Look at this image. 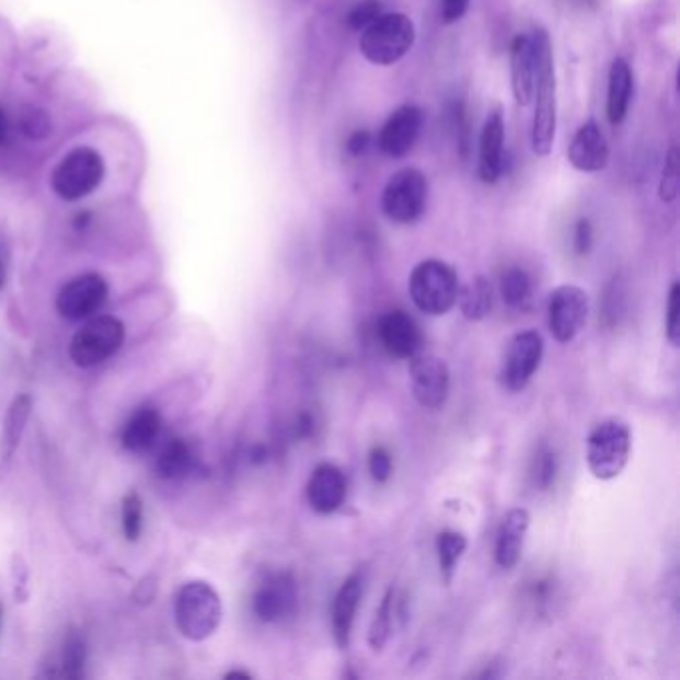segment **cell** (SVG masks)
<instances>
[{
	"label": "cell",
	"mask_w": 680,
	"mask_h": 680,
	"mask_svg": "<svg viewBox=\"0 0 680 680\" xmlns=\"http://www.w3.org/2000/svg\"><path fill=\"white\" fill-rule=\"evenodd\" d=\"M369 473L373 481L385 483L393 473V461H391L390 451L385 447H373L369 453Z\"/></svg>",
	"instance_id": "8d00e7d4"
},
{
	"label": "cell",
	"mask_w": 680,
	"mask_h": 680,
	"mask_svg": "<svg viewBox=\"0 0 680 680\" xmlns=\"http://www.w3.org/2000/svg\"><path fill=\"white\" fill-rule=\"evenodd\" d=\"M531 525V515L527 509H511L503 517L502 529L497 535L495 561L502 569H514L523 555L525 537Z\"/></svg>",
	"instance_id": "ffe728a7"
},
{
	"label": "cell",
	"mask_w": 680,
	"mask_h": 680,
	"mask_svg": "<svg viewBox=\"0 0 680 680\" xmlns=\"http://www.w3.org/2000/svg\"><path fill=\"white\" fill-rule=\"evenodd\" d=\"M369 140H371V136H369L368 130H356L354 135L347 138V150H349V154L361 157V154L368 150Z\"/></svg>",
	"instance_id": "ab89813d"
},
{
	"label": "cell",
	"mask_w": 680,
	"mask_h": 680,
	"mask_svg": "<svg viewBox=\"0 0 680 680\" xmlns=\"http://www.w3.org/2000/svg\"><path fill=\"white\" fill-rule=\"evenodd\" d=\"M549 330L558 344H569L587 324L589 296L579 286H558L549 296Z\"/></svg>",
	"instance_id": "9c48e42d"
},
{
	"label": "cell",
	"mask_w": 680,
	"mask_h": 680,
	"mask_svg": "<svg viewBox=\"0 0 680 680\" xmlns=\"http://www.w3.org/2000/svg\"><path fill=\"white\" fill-rule=\"evenodd\" d=\"M429 184L417 168H403L391 176L381 194V210L395 223H413L424 216Z\"/></svg>",
	"instance_id": "52a82bcc"
},
{
	"label": "cell",
	"mask_w": 680,
	"mask_h": 680,
	"mask_svg": "<svg viewBox=\"0 0 680 680\" xmlns=\"http://www.w3.org/2000/svg\"><path fill=\"white\" fill-rule=\"evenodd\" d=\"M410 378L415 402L424 410H441L449 397L451 373L441 357L417 354L410 359Z\"/></svg>",
	"instance_id": "8fae6325"
},
{
	"label": "cell",
	"mask_w": 680,
	"mask_h": 680,
	"mask_svg": "<svg viewBox=\"0 0 680 680\" xmlns=\"http://www.w3.org/2000/svg\"><path fill=\"white\" fill-rule=\"evenodd\" d=\"M545 351L543 337L535 330L515 335L503 359L502 383L507 391H523L533 380Z\"/></svg>",
	"instance_id": "30bf717a"
},
{
	"label": "cell",
	"mask_w": 680,
	"mask_h": 680,
	"mask_svg": "<svg viewBox=\"0 0 680 680\" xmlns=\"http://www.w3.org/2000/svg\"><path fill=\"white\" fill-rule=\"evenodd\" d=\"M537 60L533 36L517 34L511 43V89L519 106H529L535 94Z\"/></svg>",
	"instance_id": "ac0fdd59"
},
{
	"label": "cell",
	"mask_w": 680,
	"mask_h": 680,
	"mask_svg": "<svg viewBox=\"0 0 680 680\" xmlns=\"http://www.w3.org/2000/svg\"><path fill=\"white\" fill-rule=\"evenodd\" d=\"M108 300V284L101 274H82L70 279L56 296V310L67 320H87Z\"/></svg>",
	"instance_id": "7c38bea8"
},
{
	"label": "cell",
	"mask_w": 680,
	"mask_h": 680,
	"mask_svg": "<svg viewBox=\"0 0 680 680\" xmlns=\"http://www.w3.org/2000/svg\"><path fill=\"white\" fill-rule=\"evenodd\" d=\"M2 614H4V611H2V604H0V626H2Z\"/></svg>",
	"instance_id": "ee69618b"
},
{
	"label": "cell",
	"mask_w": 680,
	"mask_h": 680,
	"mask_svg": "<svg viewBox=\"0 0 680 680\" xmlns=\"http://www.w3.org/2000/svg\"><path fill=\"white\" fill-rule=\"evenodd\" d=\"M142 499L138 493H128L123 502V529L128 541H138L142 535Z\"/></svg>",
	"instance_id": "4dcf8cb0"
},
{
	"label": "cell",
	"mask_w": 680,
	"mask_h": 680,
	"mask_svg": "<svg viewBox=\"0 0 680 680\" xmlns=\"http://www.w3.org/2000/svg\"><path fill=\"white\" fill-rule=\"evenodd\" d=\"M65 677L80 679L84 670V641L77 631H70L65 641V657H62Z\"/></svg>",
	"instance_id": "1f68e13d"
},
{
	"label": "cell",
	"mask_w": 680,
	"mask_h": 680,
	"mask_svg": "<svg viewBox=\"0 0 680 680\" xmlns=\"http://www.w3.org/2000/svg\"><path fill=\"white\" fill-rule=\"evenodd\" d=\"M533 284L521 268H509L502 276V298L509 308H523L531 298Z\"/></svg>",
	"instance_id": "f1b7e54d"
},
{
	"label": "cell",
	"mask_w": 680,
	"mask_h": 680,
	"mask_svg": "<svg viewBox=\"0 0 680 680\" xmlns=\"http://www.w3.org/2000/svg\"><path fill=\"white\" fill-rule=\"evenodd\" d=\"M415 43V24L403 12H383L359 36V50L371 65L391 67L407 55Z\"/></svg>",
	"instance_id": "7a4b0ae2"
},
{
	"label": "cell",
	"mask_w": 680,
	"mask_h": 680,
	"mask_svg": "<svg viewBox=\"0 0 680 680\" xmlns=\"http://www.w3.org/2000/svg\"><path fill=\"white\" fill-rule=\"evenodd\" d=\"M4 279H7V250L4 244H0V290L4 286Z\"/></svg>",
	"instance_id": "b9f144b4"
},
{
	"label": "cell",
	"mask_w": 680,
	"mask_h": 680,
	"mask_svg": "<svg viewBox=\"0 0 680 680\" xmlns=\"http://www.w3.org/2000/svg\"><path fill=\"white\" fill-rule=\"evenodd\" d=\"M380 14H383V7H381L380 0H361V2H357L351 11L347 12L346 21L349 24V28L364 31Z\"/></svg>",
	"instance_id": "e575fe53"
},
{
	"label": "cell",
	"mask_w": 680,
	"mask_h": 680,
	"mask_svg": "<svg viewBox=\"0 0 680 680\" xmlns=\"http://www.w3.org/2000/svg\"><path fill=\"white\" fill-rule=\"evenodd\" d=\"M633 101V70L625 58H616L609 70L607 90V116L611 124H621Z\"/></svg>",
	"instance_id": "7402d4cb"
},
{
	"label": "cell",
	"mask_w": 680,
	"mask_h": 680,
	"mask_svg": "<svg viewBox=\"0 0 680 680\" xmlns=\"http://www.w3.org/2000/svg\"><path fill=\"white\" fill-rule=\"evenodd\" d=\"M535 45L537 79H535V116L531 145L537 157H546L557 135V79L553 65V48L545 31L533 34Z\"/></svg>",
	"instance_id": "6da1fadb"
},
{
	"label": "cell",
	"mask_w": 680,
	"mask_h": 680,
	"mask_svg": "<svg viewBox=\"0 0 680 680\" xmlns=\"http://www.w3.org/2000/svg\"><path fill=\"white\" fill-rule=\"evenodd\" d=\"M436 549L441 577L446 580V585H451V580L456 577V570H458L459 561L468 551V537L459 533V531L447 529L437 535Z\"/></svg>",
	"instance_id": "484cf974"
},
{
	"label": "cell",
	"mask_w": 680,
	"mask_h": 680,
	"mask_svg": "<svg viewBox=\"0 0 680 680\" xmlns=\"http://www.w3.org/2000/svg\"><path fill=\"white\" fill-rule=\"evenodd\" d=\"M106 176V164L90 146H77L58 160L50 174V188L60 200L79 201L90 196Z\"/></svg>",
	"instance_id": "5b68a950"
},
{
	"label": "cell",
	"mask_w": 680,
	"mask_h": 680,
	"mask_svg": "<svg viewBox=\"0 0 680 680\" xmlns=\"http://www.w3.org/2000/svg\"><path fill=\"white\" fill-rule=\"evenodd\" d=\"M361 597H364V575L354 573L339 587L332 607V631L339 648L349 647Z\"/></svg>",
	"instance_id": "d6986e66"
},
{
	"label": "cell",
	"mask_w": 680,
	"mask_h": 680,
	"mask_svg": "<svg viewBox=\"0 0 680 680\" xmlns=\"http://www.w3.org/2000/svg\"><path fill=\"white\" fill-rule=\"evenodd\" d=\"M631 429L619 417L602 419L587 437V465L599 481L616 480L631 458Z\"/></svg>",
	"instance_id": "277c9868"
},
{
	"label": "cell",
	"mask_w": 680,
	"mask_h": 680,
	"mask_svg": "<svg viewBox=\"0 0 680 680\" xmlns=\"http://www.w3.org/2000/svg\"><path fill=\"white\" fill-rule=\"evenodd\" d=\"M658 194H660L662 201H672L679 194V152H677V148H670L669 157L665 162V170H662Z\"/></svg>",
	"instance_id": "836d02e7"
},
{
	"label": "cell",
	"mask_w": 680,
	"mask_h": 680,
	"mask_svg": "<svg viewBox=\"0 0 680 680\" xmlns=\"http://www.w3.org/2000/svg\"><path fill=\"white\" fill-rule=\"evenodd\" d=\"M306 495L315 514H335L346 502L347 481L344 471L335 468L334 463H320L308 481Z\"/></svg>",
	"instance_id": "2e32d148"
},
{
	"label": "cell",
	"mask_w": 680,
	"mask_h": 680,
	"mask_svg": "<svg viewBox=\"0 0 680 680\" xmlns=\"http://www.w3.org/2000/svg\"><path fill=\"white\" fill-rule=\"evenodd\" d=\"M162 431V417L152 407H142L124 425L123 446L128 451H145L157 441Z\"/></svg>",
	"instance_id": "cb8c5ba5"
},
{
	"label": "cell",
	"mask_w": 680,
	"mask_h": 680,
	"mask_svg": "<svg viewBox=\"0 0 680 680\" xmlns=\"http://www.w3.org/2000/svg\"><path fill=\"white\" fill-rule=\"evenodd\" d=\"M226 679H252V675L244 672V670H232L226 675Z\"/></svg>",
	"instance_id": "7bdbcfd3"
},
{
	"label": "cell",
	"mask_w": 680,
	"mask_h": 680,
	"mask_svg": "<svg viewBox=\"0 0 680 680\" xmlns=\"http://www.w3.org/2000/svg\"><path fill=\"white\" fill-rule=\"evenodd\" d=\"M459 310L471 320V322H480L483 318H487L493 306V290L487 279H471L465 288H459L458 296Z\"/></svg>",
	"instance_id": "d4e9b609"
},
{
	"label": "cell",
	"mask_w": 680,
	"mask_h": 680,
	"mask_svg": "<svg viewBox=\"0 0 680 680\" xmlns=\"http://www.w3.org/2000/svg\"><path fill=\"white\" fill-rule=\"evenodd\" d=\"M19 130L28 140H45L53 135V123H50L45 111H41L36 106H28L19 116Z\"/></svg>",
	"instance_id": "f546056e"
},
{
	"label": "cell",
	"mask_w": 680,
	"mask_h": 680,
	"mask_svg": "<svg viewBox=\"0 0 680 680\" xmlns=\"http://www.w3.org/2000/svg\"><path fill=\"white\" fill-rule=\"evenodd\" d=\"M503 145H505V123L502 112H491L483 124L480 138V176L487 184H495L502 178Z\"/></svg>",
	"instance_id": "44dd1931"
},
{
	"label": "cell",
	"mask_w": 680,
	"mask_h": 680,
	"mask_svg": "<svg viewBox=\"0 0 680 680\" xmlns=\"http://www.w3.org/2000/svg\"><path fill=\"white\" fill-rule=\"evenodd\" d=\"M9 138V118H7V112L0 108V146L7 142Z\"/></svg>",
	"instance_id": "60d3db41"
},
{
	"label": "cell",
	"mask_w": 680,
	"mask_h": 680,
	"mask_svg": "<svg viewBox=\"0 0 680 680\" xmlns=\"http://www.w3.org/2000/svg\"><path fill=\"white\" fill-rule=\"evenodd\" d=\"M395 626V591L390 589L385 592L380 609L376 613V619L369 629V647L373 650H381L388 645Z\"/></svg>",
	"instance_id": "83f0119b"
},
{
	"label": "cell",
	"mask_w": 680,
	"mask_h": 680,
	"mask_svg": "<svg viewBox=\"0 0 680 680\" xmlns=\"http://www.w3.org/2000/svg\"><path fill=\"white\" fill-rule=\"evenodd\" d=\"M194 465L192 449L184 439H170L158 458V473L164 480L184 477Z\"/></svg>",
	"instance_id": "4316f807"
},
{
	"label": "cell",
	"mask_w": 680,
	"mask_h": 680,
	"mask_svg": "<svg viewBox=\"0 0 680 680\" xmlns=\"http://www.w3.org/2000/svg\"><path fill=\"white\" fill-rule=\"evenodd\" d=\"M458 272L441 260H424L410 276V296L415 308L427 315H446L456 308L459 296Z\"/></svg>",
	"instance_id": "8992f818"
},
{
	"label": "cell",
	"mask_w": 680,
	"mask_h": 680,
	"mask_svg": "<svg viewBox=\"0 0 680 680\" xmlns=\"http://www.w3.org/2000/svg\"><path fill=\"white\" fill-rule=\"evenodd\" d=\"M126 327L114 315H99L82 325L70 342V357L79 368H94L114 356L124 344Z\"/></svg>",
	"instance_id": "ba28073f"
},
{
	"label": "cell",
	"mask_w": 680,
	"mask_h": 680,
	"mask_svg": "<svg viewBox=\"0 0 680 680\" xmlns=\"http://www.w3.org/2000/svg\"><path fill=\"white\" fill-rule=\"evenodd\" d=\"M176 626L191 641H206L222 623V599L212 585L204 580L186 583L174 602Z\"/></svg>",
	"instance_id": "3957f363"
},
{
	"label": "cell",
	"mask_w": 680,
	"mask_h": 680,
	"mask_svg": "<svg viewBox=\"0 0 680 680\" xmlns=\"http://www.w3.org/2000/svg\"><path fill=\"white\" fill-rule=\"evenodd\" d=\"M424 128V112L415 104H403L390 114V118L381 126L378 145L380 150L390 158L407 157L417 142Z\"/></svg>",
	"instance_id": "5bb4252c"
},
{
	"label": "cell",
	"mask_w": 680,
	"mask_h": 680,
	"mask_svg": "<svg viewBox=\"0 0 680 680\" xmlns=\"http://www.w3.org/2000/svg\"><path fill=\"white\" fill-rule=\"evenodd\" d=\"M679 301V281H672V286H670L669 291V300H667V320H665V325H667V337H669V342L672 346H679L680 342Z\"/></svg>",
	"instance_id": "d590c367"
},
{
	"label": "cell",
	"mask_w": 680,
	"mask_h": 680,
	"mask_svg": "<svg viewBox=\"0 0 680 680\" xmlns=\"http://www.w3.org/2000/svg\"><path fill=\"white\" fill-rule=\"evenodd\" d=\"M381 346L395 359H412L419 354L422 332L410 313L402 310L388 312L378 324Z\"/></svg>",
	"instance_id": "9a60e30c"
},
{
	"label": "cell",
	"mask_w": 680,
	"mask_h": 680,
	"mask_svg": "<svg viewBox=\"0 0 680 680\" xmlns=\"http://www.w3.org/2000/svg\"><path fill=\"white\" fill-rule=\"evenodd\" d=\"M468 9L469 0H441V14L447 24L458 23Z\"/></svg>",
	"instance_id": "74e56055"
},
{
	"label": "cell",
	"mask_w": 680,
	"mask_h": 680,
	"mask_svg": "<svg viewBox=\"0 0 680 680\" xmlns=\"http://www.w3.org/2000/svg\"><path fill=\"white\" fill-rule=\"evenodd\" d=\"M592 244V228L589 220H580L577 223V230H575V247H577V254H587L591 250Z\"/></svg>",
	"instance_id": "f35d334b"
},
{
	"label": "cell",
	"mask_w": 680,
	"mask_h": 680,
	"mask_svg": "<svg viewBox=\"0 0 680 680\" xmlns=\"http://www.w3.org/2000/svg\"><path fill=\"white\" fill-rule=\"evenodd\" d=\"M567 157L570 166L579 172H601L602 168H607L611 152L601 126L595 120L583 124L570 140Z\"/></svg>",
	"instance_id": "e0dca14e"
},
{
	"label": "cell",
	"mask_w": 680,
	"mask_h": 680,
	"mask_svg": "<svg viewBox=\"0 0 680 680\" xmlns=\"http://www.w3.org/2000/svg\"><path fill=\"white\" fill-rule=\"evenodd\" d=\"M557 475V456L553 449L541 447L533 461V481L539 489H549Z\"/></svg>",
	"instance_id": "d6a6232c"
},
{
	"label": "cell",
	"mask_w": 680,
	"mask_h": 680,
	"mask_svg": "<svg viewBox=\"0 0 680 680\" xmlns=\"http://www.w3.org/2000/svg\"><path fill=\"white\" fill-rule=\"evenodd\" d=\"M31 412H33V397L28 393H21L19 397H14V402L11 403L9 413L4 417V424H2L0 461H9L14 456L16 447L23 439Z\"/></svg>",
	"instance_id": "603a6c76"
},
{
	"label": "cell",
	"mask_w": 680,
	"mask_h": 680,
	"mask_svg": "<svg viewBox=\"0 0 680 680\" xmlns=\"http://www.w3.org/2000/svg\"><path fill=\"white\" fill-rule=\"evenodd\" d=\"M298 607V587L290 573H276L257 587L252 609L262 623H279Z\"/></svg>",
	"instance_id": "4fadbf2b"
}]
</instances>
